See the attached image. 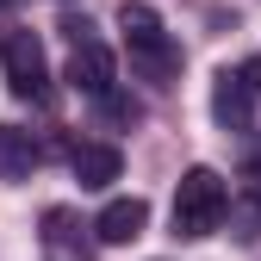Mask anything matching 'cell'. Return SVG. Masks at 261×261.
<instances>
[{"label":"cell","instance_id":"cell-1","mask_svg":"<svg viewBox=\"0 0 261 261\" xmlns=\"http://www.w3.org/2000/svg\"><path fill=\"white\" fill-rule=\"evenodd\" d=\"M118 31H124L130 69H137L143 81H155V87H174V75H180V50H174L168 31H162V13L149 7V0H124V7H118Z\"/></svg>","mask_w":261,"mask_h":261},{"label":"cell","instance_id":"cell-2","mask_svg":"<svg viewBox=\"0 0 261 261\" xmlns=\"http://www.w3.org/2000/svg\"><path fill=\"white\" fill-rule=\"evenodd\" d=\"M224 212H230V187H224V174L218 168H187L180 174V187H174V237H212L218 224H224Z\"/></svg>","mask_w":261,"mask_h":261},{"label":"cell","instance_id":"cell-3","mask_svg":"<svg viewBox=\"0 0 261 261\" xmlns=\"http://www.w3.org/2000/svg\"><path fill=\"white\" fill-rule=\"evenodd\" d=\"M255 100H261V50L249 62H237V69H218V81H212V118L224 130H249L255 124Z\"/></svg>","mask_w":261,"mask_h":261},{"label":"cell","instance_id":"cell-4","mask_svg":"<svg viewBox=\"0 0 261 261\" xmlns=\"http://www.w3.org/2000/svg\"><path fill=\"white\" fill-rule=\"evenodd\" d=\"M0 69H7V87L19 93V100H44L50 93V62H44V44L31 38V31H7Z\"/></svg>","mask_w":261,"mask_h":261},{"label":"cell","instance_id":"cell-5","mask_svg":"<svg viewBox=\"0 0 261 261\" xmlns=\"http://www.w3.org/2000/svg\"><path fill=\"white\" fill-rule=\"evenodd\" d=\"M69 87L87 93V100H100V93L118 87V62H112V50L100 38H81L75 44V56H69Z\"/></svg>","mask_w":261,"mask_h":261},{"label":"cell","instance_id":"cell-6","mask_svg":"<svg viewBox=\"0 0 261 261\" xmlns=\"http://www.w3.org/2000/svg\"><path fill=\"white\" fill-rule=\"evenodd\" d=\"M149 230V199H137V193H130V199H112L100 218H93V237H100L106 249H124V243H137Z\"/></svg>","mask_w":261,"mask_h":261},{"label":"cell","instance_id":"cell-7","mask_svg":"<svg viewBox=\"0 0 261 261\" xmlns=\"http://www.w3.org/2000/svg\"><path fill=\"white\" fill-rule=\"evenodd\" d=\"M69 168H75V180H81L87 193H100V187H112V180L124 174V155H118L112 143H75Z\"/></svg>","mask_w":261,"mask_h":261},{"label":"cell","instance_id":"cell-8","mask_svg":"<svg viewBox=\"0 0 261 261\" xmlns=\"http://www.w3.org/2000/svg\"><path fill=\"white\" fill-rule=\"evenodd\" d=\"M44 162V149H38V137L31 130H19V124H0V180H31V168Z\"/></svg>","mask_w":261,"mask_h":261},{"label":"cell","instance_id":"cell-9","mask_svg":"<svg viewBox=\"0 0 261 261\" xmlns=\"http://www.w3.org/2000/svg\"><path fill=\"white\" fill-rule=\"evenodd\" d=\"M243 193H249V199H255V224H261V162H255V168L243 174Z\"/></svg>","mask_w":261,"mask_h":261},{"label":"cell","instance_id":"cell-10","mask_svg":"<svg viewBox=\"0 0 261 261\" xmlns=\"http://www.w3.org/2000/svg\"><path fill=\"white\" fill-rule=\"evenodd\" d=\"M62 31H69V44H81V38H93V25H87V19H75V13L62 19Z\"/></svg>","mask_w":261,"mask_h":261},{"label":"cell","instance_id":"cell-11","mask_svg":"<svg viewBox=\"0 0 261 261\" xmlns=\"http://www.w3.org/2000/svg\"><path fill=\"white\" fill-rule=\"evenodd\" d=\"M7 7H13V0H0V13H7Z\"/></svg>","mask_w":261,"mask_h":261}]
</instances>
